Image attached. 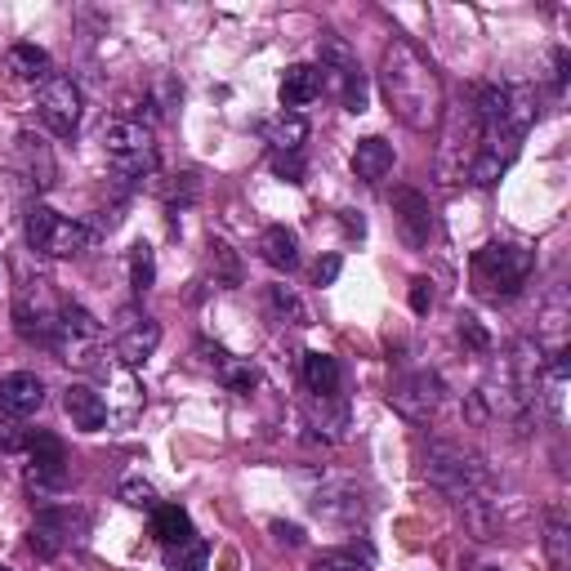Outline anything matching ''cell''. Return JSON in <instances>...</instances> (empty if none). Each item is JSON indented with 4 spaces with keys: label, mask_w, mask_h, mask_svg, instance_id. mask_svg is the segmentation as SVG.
Wrapping results in <instances>:
<instances>
[{
    "label": "cell",
    "mask_w": 571,
    "mask_h": 571,
    "mask_svg": "<svg viewBox=\"0 0 571 571\" xmlns=\"http://www.w3.org/2000/svg\"><path fill=\"white\" fill-rule=\"evenodd\" d=\"M379 90H385L394 116L411 130H434L442 121V81L438 68L402 37H394L379 54Z\"/></svg>",
    "instance_id": "1"
},
{
    "label": "cell",
    "mask_w": 571,
    "mask_h": 571,
    "mask_svg": "<svg viewBox=\"0 0 571 571\" xmlns=\"http://www.w3.org/2000/svg\"><path fill=\"white\" fill-rule=\"evenodd\" d=\"M531 268H536V255L527 246H518V242H491V246H482L473 255V286L482 295H491V299H509V295H518L527 286Z\"/></svg>",
    "instance_id": "2"
},
{
    "label": "cell",
    "mask_w": 571,
    "mask_h": 571,
    "mask_svg": "<svg viewBox=\"0 0 571 571\" xmlns=\"http://www.w3.org/2000/svg\"><path fill=\"white\" fill-rule=\"evenodd\" d=\"M478 152H482V121H478L473 103H460L447 112V125H442V143H438V161H434L438 183H460Z\"/></svg>",
    "instance_id": "3"
},
{
    "label": "cell",
    "mask_w": 571,
    "mask_h": 571,
    "mask_svg": "<svg viewBox=\"0 0 571 571\" xmlns=\"http://www.w3.org/2000/svg\"><path fill=\"white\" fill-rule=\"evenodd\" d=\"M425 469H429L434 487H442V491L456 496V500L482 496V487H487V465H482V456L465 451L460 442H434Z\"/></svg>",
    "instance_id": "4"
},
{
    "label": "cell",
    "mask_w": 571,
    "mask_h": 571,
    "mask_svg": "<svg viewBox=\"0 0 571 571\" xmlns=\"http://www.w3.org/2000/svg\"><path fill=\"white\" fill-rule=\"evenodd\" d=\"M50 348H59V357L68 366H81V370L103 366L99 361L103 357V326H99V317L90 308H81V304H63L59 330H54V344Z\"/></svg>",
    "instance_id": "5"
},
{
    "label": "cell",
    "mask_w": 571,
    "mask_h": 571,
    "mask_svg": "<svg viewBox=\"0 0 571 571\" xmlns=\"http://www.w3.org/2000/svg\"><path fill=\"white\" fill-rule=\"evenodd\" d=\"M103 152L121 179H143L156 170V139L143 121H112L103 130Z\"/></svg>",
    "instance_id": "6"
},
{
    "label": "cell",
    "mask_w": 571,
    "mask_h": 571,
    "mask_svg": "<svg viewBox=\"0 0 571 571\" xmlns=\"http://www.w3.org/2000/svg\"><path fill=\"white\" fill-rule=\"evenodd\" d=\"M28 246L50 255V259H72V255H85L94 246V233L77 220L54 215L50 206H32L28 211Z\"/></svg>",
    "instance_id": "7"
},
{
    "label": "cell",
    "mask_w": 571,
    "mask_h": 571,
    "mask_svg": "<svg viewBox=\"0 0 571 571\" xmlns=\"http://www.w3.org/2000/svg\"><path fill=\"white\" fill-rule=\"evenodd\" d=\"M90 531V513L85 509H41L37 513V527L28 531V544H32V553L37 558H59L68 544H77L81 536Z\"/></svg>",
    "instance_id": "8"
},
{
    "label": "cell",
    "mask_w": 571,
    "mask_h": 571,
    "mask_svg": "<svg viewBox=\"0 0 571 571\" xmlns=\"http://www.w3.org/2000/svg\"><path fill=\"white\" fill-rule=\"evenodd\" d=\"M322 90L330 85L339 99H344V108L348 112H366V77H361V68H357V59L348 54V45L344 41H322Z\"/></svg>",
    "instance_id": "9"
},
{
    "label": "cell",
    "mask_w": 571,
    "mask_h": 571,
    "mask_svg": "<svg viewBox=\"0 0 571 571\" xmlns=\"http://www.w3.org/2000/svg\"><path fill=\"white\" fill-rule=\"evenodd\" d=\"M28 491L37 500H50L63 491L68 482V456H63V442L54 434H32L28 438Z\"/></svg>",
    "instance_id": "10"
},
{
    "label": "cell",
    "mask_w": 571,
    "mask_h": 571,
    "mask_svg": "<svg viewBox=\"0 0 571 571\" xmlns=\"http://www.w3.org/2000/svg\"><path fill=\"white\" fill-rule=\"evenodd\" d=\"M59 313H63V304L54 299V290H50L45 282H32V286L19 290L14 322H19V335H23L28 344H54Z\"/></svg>",
    "instance_id": "11"
},
{
    "label": "cell",
    "mask_w": 571,
    "mask_h": 571,
    "mask_svg": "<svg viewBox=\"0 0 571 571\" xmlns=\"http://www.w3.org/2000/svg\"><path fill=\"white\" fill-rule=\"evenodd\" d=\"M37 108H41V121H45V125H50L59 139L77 134V125H81V90L72 85V77L50 72V77L41 81Z\"/></svg>",
    "instance_id": "12"
},
{
    "label": "cell",
    "mask_w": 571,
    "mask_h": 571,
    "mask_svg": "<svg viewBox=\"0 0 571 571\" xmlns=\"http://www.w3.org/2000/svg\"><path fill=\"white\" fill-rule=\"evenodd\" d=\"M442 407V379L434 370H411L394 385V411L407 420H429Z\"/></svg>",
    "instance_id": "13"
},
{
    "label": "cell",
    "mask_w": 571,
    "mask_h": 571,
    "mask_svg": "<svg viewBox=\"0 0 571 571\" xmlns=\"http://www.w3.org/2000/svg\"><path fill=\"white\" fill-rule=\"evenodd\" d=\"M41 407H45V385H41V375L14 370V375L0 379V416L23 420V416H37Z\"/></svg>",
    "instance_id": "14"
},
{
    "label": "cell",
    "mask_w": 571,
    "mask_h": 571,
    "mask_svg": "<svg viewBox=\"0 0 571 571\" xmlns=\"http://www.w3.org/2000/svg\"><path fill=\"white\" fill-rule=\"evenodd\" d=\"M63 411H68V420H72L81 434H99V429L112 420L108 398H103L99 389H90V385H72V389L63 394Z\"/></svg>",
    "instance_id": "15"
},
{
    "label": "cell",
    "mask_w": 571,
    "mask_h": 571,
    "mask_svg": "<svg viewBox=\"0 0 571 571\" xmlns=\"http://www.w3.org/2000/svg\"><path fill=\"white\" fill-rule=\"evenodd\" d=\"M394 211H398L402 233H407L411 246H425L434 237V211H429V202L416 193V187H398V193H394Z\"/></svg>",
    "instance_id": "16"
},
{
    "label": "cell",
    "mask_w": 571,
    "mask_h": 571,
    "mask_svg": "<svg viewBox=\"0 0 571 571\" xmlns=\"http://www.w3.org/2000/svg\"><path fill=\"white\" fill-rule=\"evenodd\" d=\"M317 94H322V72H317L313 63H295V68H286V77H282V85H277L282 112H299V108H308Z\"/></svg>",
    "instance_id": "17"
},
{
    "label": "cell",
    "mask_w": 571,
    "mask_h": 571,
    "mask_svg": "<svg viewBox=\"0 0 571 571\" xmlns=\"http://www.w3.org/2000/svg\"><path fill=\"white\" fill-rule=\"evenodd\" d=\"M313 509H317V518H326V522H357V518L366 513V500H361L357 487L335 482V487H322V491H317Z\"/></svg>",
    "instance_id": "18"
},
{
    "label": "cell",
    "mask_w": 571,
    "mask_h": 571,
    "mask_svg": "<svg viewBox=\"0 0 571 571\" xmlns=\"http://www.w3.org/2000/svg\"><path fill=\"white\" fill-rule=\"evenodd\" d=\"M394 143L389 139H379V134H366V139H357V152H353V170H357V179L361 183H379L389 170H394Z\"/></svg>",
    "instance_id": "19"
},
{
    "label": "cell",
    "mask_w": 571,
    "mask_h": 571,
    "mask_svg": "<svg viewBox=\"0 0 571 571\" xmlns=\"http://www.w3.org/2000/svg\"><path fill=\"white\" fill-rule=\"evenodd\" d=\"M156 344H161V326L152 322V317H143V322H134V326H125L121 330V339H116V357H121V366H143L152 353H156Z\"/></svg>",
    "instance_id": "20"
},
{
    "label": "cell",
    "mask_w": 571,
    "mask_h": 571,
    "mask_svg": "<svg viewBox=\"0 0 571 571\" xmlns=\"http://www.w3.org/2000/svg\"><path fill=\"white\" fill-rule=\"evenodd\" d=\"M259 255H264L268 268L290 273V268H299V237H295L286 224H273V228H264V237H259Z\"/></svg>",
    "instance_id": "21"
},
{
    "label": "cell",
    "mask_w": 571,
    "mask_h": 571,
    "mask_svg": "<svg viewBox=\"0 0 571 571\" xmlns=\"http://www.w3.org/2000/svg\"><path fill=\"white\" fill-rule=\"evenodd\" d=\"M339 361L330 353H304V385L313 398H339Z\"/></svg>",
    "instance_id": "22"
},
{
    "label": "cell",
    "mask_w": 571,
    "mask_h": 571,
    "mask_svg": "<svg viewBox=\"0 0 571 571\" xmlns=\"http://www.w3.org/2000/svg\"><path fill=\"white\" fill-rule=\"evenodd\" d=\"M264 139L273 143V152H304V143H308V116L304 112L273 116V121H264Z\"/></svg>",
    "instance_id": "23"
},
{
    "label": "cell",
    "mask_w": 571,
    "mask_h": 571,
    "mask_svg": "<svg viewBox=\"0 0 571 571\" xmlns=\"http://www.w3.org/2000/svg\"><path fill=\"white\" fill-rule=\"evenodd\" d=\"M152 513H156V518H152V531H156V540H161L165 549H174V544H183V540L197 536V531H193V518H187L183 504H156Z\"/></svg>",
    "instance_id": "24"
},
{
    "label": "cell",
    "mask_w": 571,
    "mask_h": 571,
    "mask_svg": "<svg viewBox=\"0 0 571 571\" xmlns=\"http://www.w3.org/2000/svg\"><path fill=\"white\" fill-rule=\"evenodd\" d=\"M19 156H23V165H28V174H32L37 187H50L54 183V156H50V147L37 134H19Z\"/></svg>",
    "instance_id": "25"
},
{
    "label": "cell",
    "mask_w": 571,
    "mask_h": 571,
    "mask_svg": "<svg viewBox=\"0 0 571 571\" xmlns=\"http://www.w3.org/2000/svg\"><path fill=\"white\" fill-rule=\"evenodd\" d=\"M268 308L286 326H313V313H308V304L299 299L295 286H268Z\"/></svg>",
    "instance_id": "26"
},
{
    "label": "cell",
    "mask_w": 571,
    "mask_h": 571,
    "mask_svg": "<svg viewBox=\"0 0 571 571\" xmlns=\"http://www.w3.org/2000/svg\"><path fill=\"white\" fill-rule=\"evenodd\" d=\"M6 63H10V72L23 77V81H45V77H50V54H45L41 45H14Z\"/></svg>",
    "instance_id": "27"
},
{
    "label": "cell",
    "mask_w": 571,
    "mask_h": 571,
    "mask_svg": "<svg viewBox=\"0 0 571 571\" xmlns=\"http://www.w3.org/2000/svg\"><path fill=\"white\" fill-rule=\"evenodd\" d=\"M544 553H549L553 571H567L571 567V527H567L562 513H553L549 527H544Z\"/></svg>",
    "instance_id": "28"
},
{
    "label": "cell",
    "mask_w": 571,
    "mask_h": 571,
    "mask_svg": "<svg viewBox=\"0 0 571 571\" xmlns=\"http://www.w3.org/2000/svg\"><path fill=\"white\" fill-rule=\"evenodd\" d=\"M206 562H211V549L197 536L174 544V549H165V571H206Z\"/></svg>",
    "instance_id": "29"
},
{
    "label": "cell",
    "mask_w": 571,
    "mask_h": 571,
    "mask_svg": "<svg viewBox=\"0 0 571 571\" xmlns=\"http://www.w3.org/2000/svg\"><path fill=\"white\" fill-rule=\"evenodd\" d=\"M130 286H134L139 295H147V290L156 286V255H152L147 242H134V246H130Z\"/></svg>",
    "instance_id": "30"
},
{
    "label": "cell",
    "mask_w": 571,
    "mask_h": 571,
    "mask_svg": "<svg viewBox=\"0 0 571 571\" xmlns=\"http://www.w3.org/2000/svg\"><path fill=\"white\" fill-rule=\"evenodd\" d=\"M504 170H509V161L482 147V152L473 156V165H469V174H465V179H469V183H478V187H491V183H500V174H504Z\"/></svg>",
    "instance_id": "31"
},
{
    "label": "cell",
    "mask_w": 571,
    "mask_h": 571,
    "mask_svg": "<svg viewBox=\"0 0 571 571\" xmlns=\"http://www.w3.org/2000/svg\"><path fill=\"white\" fill-rule=\"evenodd\" d=\"M211 268H215V286L220 282L224 286H237L242 282V264H237V255H233L228 242H211Z\"/></svg>",
    "instance_id": "32"
},
{
    "label": "cell",
    "mask_w": 571,
    "mask_h": 571,
    "mask_svg": "<svg viewBox=\"0 0 571 571\" xmlns=\"http://www.w3.org/2000/svg\"><path fill=\"white\" fill-rule=\"evenodd\" d=\"M220 379H224L233 394H251V389L259 385V370H255L251 361H233V357H228V366L220 370Z\"/></svg>",
    "instance_id": "33"
},
{
    "label": "cell",
    "mask_w": 571,
    "mask_h": 571,
    "mask_svg": "<svg viewBox=\"0 0 571 571\" xmlns=\"http://www.w3.org/2000/svg\"><path fill=\"white\" fill-rule=\"evenodd\" d=\"M317 425H330V438L348 434V407L339 398H317Z\"/></svg>",
    "instance_id": "34"
},
{
    "label": "cell",
    "mask_w": 571,
    "mask_h": 571,
    "mask_svg": "<svg viewBox=\"0 0 571 571\" xmlns=\"http://www.w3.org/2000/svg\"><path fill=\"white\" fill-rule=\"evenodd\" d=\"M121 500H125L130 509H156V504H161V500H156V487L143 482V478H125V482H121Z\"/></svg>",
    "instance_id": "35"
},
{
    "label": "cell",
    "mask_w": 571,
    "mask_h": 571,
    "mask_svg": "<svg viewBox=\"0 0 571 571\" xmlns=\"http://www.w3.org/2000/svg\"><path fill=\"white\" fill-rule=\"evenodd\" d=\"M460 339H465L473 353H487V348H491V335H487V326H482L473 313H465V317H460Z\"/></svg>",
    "instance_id": "36"
},
{
    "label": "cell",
    "mask_w": 571,
    "mask_h": 571,
    "mask_svg": "<svg viewBox=\"0 0 571 571\" xmlns=\"http://www.w3.org/2000/svg\"><path fill=\"white\" fill-rule=\"evenodd\" d=\"M197 197V174H179V183H170L165 187V206L174 211V206H187Z\"/></svg>",
    "instance_id": "37"
},
{
    "label": "cell",
    "mask_w": 571,
    "mask_h": 571,
    "mask_svg": "<svg viewBox=\"0 0 571 571\" xmlns=\"http://www.w3.org/2000/svg\"><path fill=\"white\" fill-rule=\"evenodd\" d=\"M273 170H277L286 183H304V156H299V152H273Z\"/></svg>",
    "instance_id": "38"
},
{
    "label": "cell",
    "mask_w": 571,
    "mask_h": 571,
    "mask_svg": "<svg viewBox=\"0 0 571 571\" xmlns=\"http://www.w3.org/2000/svg\"><path fill=\"white\" fill-rule=\"evenodd\" d=\"M411 308H416V313H429V308H434V282H429V277H416V282H411Z\"/></svg>",
    "instance_id": "39"
},
{
    "label": "cell",
    "mask_w": 571,
    "mask_h": 571,
    "mask_svg": "<svg viewBox=\"0 0 571 571\" xmlns=\"http://www.w3.org/2000/svg\"><path fill=\"white\" fill-rule=\"evenodd\" d=\"M197 357H202V366H206V370H215V375L228 366V353H224L220 344H215V348H211V344H197Z\"/></svg>",
    "instance_id": "40"
},
{
    "label": "cell",
    "mask_w": 571,
    "mask_h": 571,
    "mask_svg": "<svg viewBox=\"0 0 571 571\" xmlns=\"http://www.w3.org/2000/svg\"><path fill=\"white\" fill-rule=\"evenodd\" d=\"M313 571H366L357 558H348V553H330V558H322Z\"/></svg>",
    "instance_id": "41"
},
{
    "label": "cell",
    "mask_w": 571,
    "mask_h": 571,
    "mask_svg": "<svg viewBox=\"0 0 571 571\" xmlns=\"http://www.w3.org/2000/svg\"><path fill=\"white\" fill-rule=\"evenodd\" d=\"M339 255H326V259H317V286H335V277H339Z\"/></svg>",
    "instance_id": "42"
},
{
    "label": "cell",
    "mask_w": 571,
    "mask_h": 571,
    "mask_svg": "<svg viewBox=\"0 0 571 571\" xmlns=\"http://www.w3.org/2000/svg\"><path fill=\"white\" fill-rule=\"evenodd\" d=\"M273 536H277V544H304V531L295 527V522H273Z\"/></svg>",
    "instance_id": "43"
},
{
    "label": "cell",
    "mask_w": 571,
    "mask_h": 571,
    "mask_svg": "<svg viewBox=\"0 0 571 571\" xmlns=\"http://www.w3.org/2000/svg\"><path fill=\"white\" fill-rule=\"evenodd\" d=\"M339 224H344V233H348V237H366V220H361V215L344 211V215H339Z\"/></svg>",
    "instance_id": "44"
},
{
    "label": "cell",
    "mask_w": 571,
    "mask_h": 571,
    "mask_svg": "<svg viewBox=\"0 0 571 571\" xmlns=\"http://www.w3.org/2000/svg\"><path fill=\"white\" fill-rule=\"evenodd\" d=\"M0 571H10V567H0Z\"/></svg>",
    "instance_id": "45"
}]
</instances>
